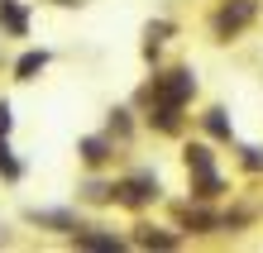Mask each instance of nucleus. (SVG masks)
<instances>
[{"instance_id": "nucleus-1", "label": "nucleus", "mask_w": 263, "mask_h": 253, "mask_svg": "<svg viewBox=\"0 0 263 253\" xmlns=\"http://www.w3.org/2000/svg\"><path fill=\"white\" fill-rule=\"evenodd\" d=\"M196 91L192 82V72H167L158 86H153V96H158V110H182V101H187Z\"/></svg>"}, {"instance_id": "nucleus-2", "label": "nucleus", "mask_w": 263, "mask_h": 253, "mask_svg": "<svg viewBox=\"0 0 263 253\" xmlns=\"http://www.w3.org/2000/svg\"><path fill=\"white\" fill-rule=\"evenodd\" d=\"M187 167L196 172V186H201L196 196H215V191H220V177H215V167H211V153H206V148H187Z\"/></svg>"}, {"instance_id": "nucleus-3", "label": "nucleus", "mask_w": 263, "mask_h": 253, "mask_svg": "<svg viewBox=\"0 0 263 253\" xmlns=\"http://www.w3.org/2000/svg\"><path fill=\"white\" fill-rule=\"evenodd\" d=\"M249 20H254V0H235V5H225L215 14V29H220V34H235V29H244Z\"/></svg>"}, {"instance_id": "nucleus-4", "label": "nucleus", "mask_w": 263, "mask_h": 253, "mask_svg": "<svg viewBox=\"0 0 263 253\" xmlns=\"http://www.w3.org/2000/svg\"><path fill=\"white\" fill-rule=\"evenodd\" d=\"M0 24H5L10 34H24V10L14 5V0H0Z\"/></svg>"}, {"instance_id": "nucleus-5", "label": "nucleus", "mask_w": 263, "mask_h": 253, "mask_svg": "<svg viewBox=\"0 0 263 253\" xmlns=\"http://www.w3.org/2000/svg\"><path fill=\"white\" fill-rule=\"evenodd\" d=\"M153 191H158V186H153ZM153 191H148V177H139V182H129V186H120V201H129V205H139V201H148Z\"/></svg>"}, {"instance_id": "nucleus-6", "label": "nucleus", "mask_w": 263, "mask_h": 253, "mask_svg": "<svg viewBox=\"0 0 263 253\" xmlns=\"http://www.w3.org/2000/svg\"><path fill=\"white\" fill-rule=\"evenodd\" d=\"M77 244H86V248H120L115 234H77Z\"/></svg>"}, {"instance_id": "nucleus-7", "label": "nucleus", "mask_w": 263, "mask_h": 253, "mask_svg": "<svg viewBox=\"0 0 263 253\" xmlns=\"http://www.w3.org/2000/svg\"><path fill=\"white\" fill-rule=\"evenodd\" d=\"M82 158H86V163H105V139H86V144H82Z\"/></svg>"}, {"instance_id": "nucleus-8", "label": "nucleus", "mask_w": 263, "mask_h": 253, "mask_svg": "<svg viewBox=\"0 0 263 253\" xmlns=\"http://www.w3.org/2000/svg\"><path fill=\"white\" fill-rule=\"evenodd\" d=\"M206 124H211V134L230 139V120H225V110H211V115H206Z\"/></svg>"}, {"instance_id": "nucleus-9", "label": "nucleus", "mask_w": 263, "mask_h": 253, "mask_svg": "<svg viewBox=\"0 0 263 253\" xmlns=\"http://www.w3.org/2000/svg\"><path fill=\"white\" fill-rule=\"evenodd\" d=\"M43 62H48V57H43V53H29V57L20 62V76H24V82H29V76H34V72L43 67Z\"/></svg>"}, {"instance_id": "nucleus-10", "label": "nucleus", "mask_w": 263, "mask_h": 253, "mask_svg": "<svg viewBox=\"0 0 263 253\" xmlns=\"http://www.w3.org/2000/svg\"><path fill=\"white\" fill-rule=\"evenodd\" d=\"M0 172H5V177H20V163H14V158H10L5 139H0Z\"/></svg>"}, {"instance_id": "nucleus-11", "label": "nucleus", "mask_w": 263, "mask_h": 253, "mask_svg": "<svg viewBox=\"0 0 263 253\" xmlns=\"http://www.w3.org/2000/svg\"><path fill=\"white\" fill-rule=\"evenodd\" d=\"M5 134H10V105L0 101V139H5Z\"/></svg>"}]
</instances>
